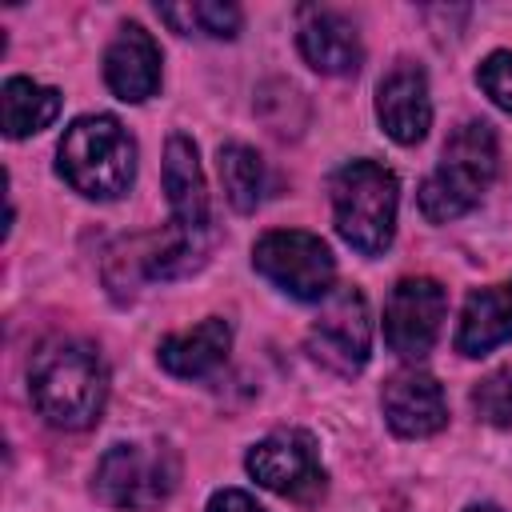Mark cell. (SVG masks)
<instances>
[{"label": "cell", "instance_id": "cell-9", "mask_svg": "<svg viewBox=\"0 0 512 512\" xmlns=\"http://www.w3.org/2000/svg\"><path fill=\"white\" fill-rule=\"evenodd\" d=\"M372 348V324H368V304L360 288H340L328 308L316 316L308 328V352L316 364H324L336 376H356L368 364Z\"/></svg>", "mask_w": 512, "mask_h": 512}, {"label": "cell", "instance_id": "cell-23", "mask_svg": "<svg viewBox=\"0 0 512 512\" xmlns=\"http://www.w3.org/2000/svg\"><path fill=\"white\" fill-rule=\"evenodd\" d=\"M468 512H500V508H496V504H472Z\"/></svg>", "mask_w": 512, "mask_h": 512}, {"label": "cell", "instance_id": "cell-2", "mask_svg": "<svg viewBox=\"0 0 512 512\" xmlns=\"http://www.w3.org/2000/svg\"><path fill=\"white\" fill-rule=\"evenodd\" d=\"M56 168L80 196L116 200L132 188L136 144L116 116H80L60 136Z\"/></svg>", "mask_w": 512, "mask_h": 512}, {"label": "cell", "instance_id": "cell-10", "mask_svg": "<svg viewBox=\"0 0 512 512\" xmlns=\"http://www.w3.org/2000/svg\"><path fill=\"white\" fill-rule=\"evenodd\" d=\"M384 416H388V428L396 436H432L448 424V404H444V388L436 384V376L428 372H396L388 384H384Z\"/></svg>", "mask_w": 512, "mask_h": 512}, {"label": "cell", "instance_id": "cell-16", "mask_svg": "<svg viewBox=\"0 0 512 512\" xmlns=\"http://www.w3.org/2000/svg\"><path fill=\"white\" fill-rule=\"evenodd\" d=\"M232 348V324L220 320V316H208L204 324H196L192 332H180V336H168L160 340V368L180 376V380H192V376H208L212 368L224 364Z\"/></svg>", "mask_w": 512, "mask_h": 512}, {"label": "cell", "instance_id": "cell-3", "mask_svg": "<svg viewBox=\"0 0 512 512\" xmlns=\"http://www.w3.org/2000/svg\"><path fill=\"white\" fill-rule=\"evenodd\" d=\"M496 132L484 120H468L444 144L440 164L420 184V212L432 224H448L480 204L496 176Z\"/></svg>", "mask_w": 512, "mask_h": 512}, {"label": "cell", "instance_id": "cell-4", "mask_svg": "<svg viewBox=\"0 0 512 512\" xmlns=\"http://www.w3.org/2000/svg\"><path fill=\"white\" fill-rule=\"evenodd\" d=\"M332 216L336 232L364 256H380L396 232L400 184L376 160H352L332 172Z\"/></svg>", "mask_w": 512, "mask_h": 512}, {"label": "cell", "instance_id": "cell-12", "mask_svg": "<svg viewBox=\"0 0 512 512\" xmlns=\"http://www.w3.org/2000/svg\"><path fill=\"white\" fill-rule=\"evenodd\" d=\"M296 44H300V56L324 76H352L364 60L352 20H344L332 8H300Z\"/></svg>", "mask_w": 512, "mask_h": 512}, {"label": "cell", "instance_id": "cell-19", "mask_svg": "<svg viewBox=\"0 0 512 512\" xmlns=\"http://www.w3.org/2000/svg\"><path fill=\"white\" fill-rule=\"evenodd\" d=\"M220 180L236 212H256V204L264 200V164L248 144L220 148Z\"/></svg>", "mask_w": 512, "mask_h": 512}, {"label": "cell", "instance_id": "cell-20", "mask_svg": "<svg viewBox=\"0 0 512 512\" xmlns=\"http://www.w3.org/2000/svg\"><path fill=\"white\" fill-rule=\"evenodd\" d=\"M472 408L480 412V420H488L496 428H508L512 424V368L488 372L472 388Z\"/></svg>", "mask_w": 512, "mask_h": 512}, {"label": "cell", "instance_id": "cell-7", "mask_svg": "<svg viewBox=\"0 0 512 512\" xmlns=\"http://www.w3.org/2000/svg\"><path fill=\"white\" fill-rule=\"evenodd\" d=\"M248 472L260 488L288 496V500H316L324 492V464H320V448L308 432L300 428H284L264 436L260 444H252L248 452Z\"/></svg>", "mask_w": 512, "mask_h": 512}, {"label": "cell", "instance_id": "cell-13", "mask_svg": "<svg viewBox=\"0 0 512 512\" xmlns=\"http://www.w3.org/2000/svg\"><path fill=\"white\" fill-rule=\"evenodd\" d=\"M104 80L128 104H140V100L156 96V88H160V48L140 24H124L116 32V40L108 44Z\"/></svg>", "mask_w": 512, "mask_h": 512}, {"label": "cell", "instance_id": "cell-6", "mask_svg": "<svg viewBox=\"0 0 512 512\" xmlns=\"http://www.w3.org/2000/svg\"><path fill=\"white\" fill-rule=\"evenodd\" d=\"M252 264L264 280H272L280 292L296 300H324L336 280V260L328 244L300 228L264 232L252 248Z\"/></svg>", "mask_w": 512, "mask_h": 512}, {"label": "cell", "instance_id": "cell-1", "mask_svg": "<svg viewBox=\"0 0 512 512\" xmlns=\"http://www.w3.org/2000/svg\"><path fill=\"white\" fill-rule=\"evenodd\" d=\"M28 392L36 412L64 432H80L100 420L108 396V372L88 340L56 336L36 348L28 364Z\"/></svg>", "mask_w": 512, "mask_h": 512}, {"label": "cell", "instance_id": "cell-14", "mask_svg": "<svg viewBox=\"0 0 512 512\" xmlns=\"http://www.w3.org/2000/svg\"><path fill=\"white\" fill-rule=\"evenodd\" d=\"M164 192L172 204V224L180 228H208V188H204V172H200V156L196 144L188 136H168L164 148Z\"/></svg>", "mask_w": 512, "mask_h": 512}, {"label": "cell", "instance_id": "cell-8", "mask_svg": "<svg viewBox=\"0 0 512 512\" xmlns=\"http://www.w3.org/2000/svg\"><path fill=\"white\" fill-rule=\"evenodd\" d=\"M448 312V292L432 276H408L392 288L384 304V340L396 356L420 360L432 352Z\"/></svg>", "mask_w": 512, "mask_h": 512}, {"label": "cell", "instance_id": "cell-22", "mask_svg": "<svg viewBox=\"0 0 512 512\" xmlns=\"http://www.w3.org/2000/svg\"><path fill=\"white\" fill-rule=\"evenodd\" d=\"M208 512H264L248 492L240 488H220L212 500H208Z\"/></svg>", "mask_w": 512, "mask_h": 512}, {"label": "cell", "instance_id": "cell-21", "mask_svg": "<svg viewBox=\"0 0 512 512\" xmlns=\"http://www.w3.org/2000/svg\"><path fill=\"white\" fill-rule=\"evenodd\" d=\"M476 80H480V88L488 92V100L512 116V52H492V56L476 68Z\"/></svg>", "mask_w": 512, "mask_h": 512}, {"label": "cell", "instance_id": "cell-11", "mask_svg": "<svg viewBox=\"0 0 512 512\" xmlns=\"http://www.w3.org/2000/svg\"><path fill=\"white\" fill-rule=\"evenodd\" d=\"M376 116L384 124V132L396 144H420L432 128V96H428V80L416 64H396L376 92Z\"/></svg>", "mask_w": 512, "mask_h": 512}, {"label": "cell", "instance_id": "cell-17", "mask_svg": "<svg viewBox=\"0 0 512 512\" xmlns=\"http://www.w3.org/2000/svg\"><path fill=\"white\" fill-rule=\"evenodd\" d=\"M0 104H4V132H8L12 140L32 136V132L48 128V124L60 116V92H56V88H44V84H36V80H28V76L4 80Z\"/></svg>", "mask_w": 512, "mask_h": 512}, {"label": "cell", "instance_id": "cell-15", "mask_svg": "<svg viewBox=\"0 0 512 512\" xmlns=\"http://www.w3.org/2000/svg\"><path fill=\"white\" fill-rule=\"evenodd\" d=\"M508 340H512V280L496 284V288H476L464 300L456 348L464 356H484Z\"/></svg>", "mask_w": 512, "mask_h": 512}, {"label": "cell", "instance_id": "cell-5", "mask_svg": "<svg viewBox=\"0 0 512 512\" xmlns=\"http://www.w3.org/2000/svg\"><path fill=\"white\" fill-rule=\"evenodd\" d=\"M180 480V460L168 444H112L96 464V500L108 508L152 512Z\"/></svg>", "mask_w": 512, "mask_h": 512}, {"label": "cell", "instance_id": "cell-18", "mask_svg": "<svg viewBox=\"0 0 512 512\" xmlns=\"http://www.w3.org/2000/svg\"><path fill=\"white\" fill-rule=\"evenodd\" d=\"M164 24L180 36H212V40H232L240 32V8L220 4V0H188V4H160L156 8Z\"/></svg>", "mask_w": 512, "mask_h": 512}]
</instances>
